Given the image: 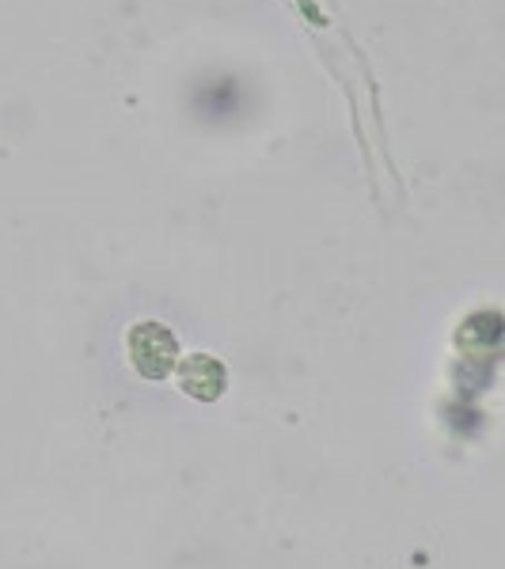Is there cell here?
<instances>
[{"mask_svg": "<svg viewBox=\"0 0 505 569\" xmlns=\"http://www.w3.org/2000/svg\"><path fill=\"white\" fill-rule=\"evenodd\" d=\"M176 353H179V342L168 327L160 323H137L130 330V361L133 369L149 380H164L176 365Z\"/></svg>", "mask_w": 505, "mask_h": 569, "instance_id": "6da1fadb", "label": "cell"}, {"mask_svg": "<svg viewBox=\"0 0 505 569\" xmlns=\"http://www.w3.org/2000/svg\"><path fill=\"white\" fill-rule=\"evenodd\" d=\"M182 388H187L195 399H217L225 391V369L214 361V357H190L182 365Z\"/></svg>", "mask_w": 505, "mask_h": 569, "instance_id": "7a4b0ae2", "label": "cell"}]
</instances>
